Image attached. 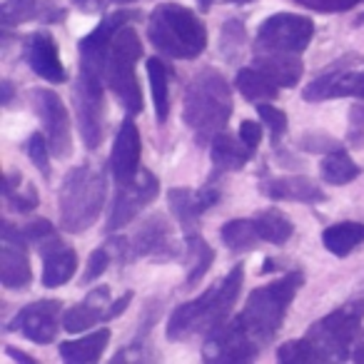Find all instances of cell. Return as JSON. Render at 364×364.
Wrapping results in <instances>:
<instances>
[{"instance_id": "6da1fadb", "label": "cell", "mask_w": 364, "mask_h": 364, "mask_svg": "<svg viewBox=\"0 0 364 364\" xmlns=\"http://www.w3.org/2000/svg\"><path fill=\"white\" fill-rule=\"evenodd\" d=\"M364 322V294L349 299L347 304L332 309L309 324L302 339H289L279 344L277 362L282 364H319V362H347L352 359L354 344L362 337Z\"/></svg>"}, {"instance_id": "7a4b0ae2", "label": "cell", "mask_w": 364, "mask_h": 364, "mask_svg": "<svg viewBox=\"0 0 364 364\" xmlns=\"http://www.w3.org/2000/svg\"><path fill=\"white\" fill-rule=\"evenodd\" d=\"M245 282V264H235L223 279L210 284L200 297L190 299V302L180 304L175 312L170 314L165 327V337L170 342H185L198 334H210L218 327L228 322L230 312L235 309L242 292Z\"/></svg>"}, {"instance_id": "3957f363", "label": "cell", "mask_w": 364, "mask_h": 364, "mask_svg": "<svg viewBox=\"0 0 364 364\" xmlns=\"http://www.w3.org/2000/svg\"><path fill=\"white\" fill-rule=\"evenodd\" d=\"M232 107V87L215 68L195 73L182 92V120L193 130L200 147H208L220 132H225Z\"/></svg>"}, {"instance_id": "277c9868", "label": "cell", "mask_w": 364, "mask_h": 364, "mask_svg": "<svg viewBox=\"0 0 364 364\" xmlns=\"http://www.w3.org/2000/svg\"><path fill=\"white\" fill-rule=\"evenodd\" d=\"M304 284L302 269H289L287 274L272 279L264 287H257L250 292L247 302H245L242 312L237 314L235 322L245 329L250 339L257 347H267L277 332L282 329L287 312L292 307L294 297Z\"/></svg>"}, {"instance_id": "5b68a950", "label": "cell", "mask_w": 364, "mask_h": 364, "mask_svg": "<svg viewBox=\"0 0 364 364\" xmlns=\"http://www.w3.org/2000/svg\"><path fill=\"white\" fill-rule=\"evenodd\" d=\"M107 198V170L102 162L87 160L63 177L58 193L60 230L70 235L87 232L97 223Z\"/></svg>"}, {"instance_id": "8992f818", "label": "cell", "mask_w": 364, "mask_h": 364, "mask_svg": "<svg viewBox=\"0 0 364 364\" xmlns=\"http://www.w3.org/2000/svg\"><path fill=\"white\" fill-rule=\"evenodd\" d=\"M147 38L160 55L195 60L208 48V26L180 3H160L147 18Z\"/></svg>"}, {"instance_id": "52a82bcc", "label": "cell", "mask_w": 364, "mask_h": 364, "mask_svg": "<svg viewBox=\"0 0 364 364\" xmlns=\"http://www.w3.org/2000/svg\"><path fill=\"white\" fill-rule=\"evenodd\" d=\"M142 55V41L130 26L120 28L112 38V46L107 50L105 60V80L107 87L115 92L117 102L125 107L127 115H137L145 107L140 82L135 75V63Z\"/></svg>"}, {"instance_id": "ba28073f", "label": "cell", "mask_w": 364, "mask_h": 364, "mask_svg": "<svg viewBox=\"0 0 364 364\" xmlns=\"http://www.w3.org/2000/svg\"><path fill=\"white\" fill-rule=\"evenodd\" d=\"M107 247L115 250V262L120 267L137 259H152V262L180 259V245L172 237L170 223L162 215L147 218L132 237H110Z\"/></svg>"}, {"instance_id": "9c48e42d", "label": "cell", "mask_w": 364, "mask_h": 364, "mask_svg": "<svg viewBox=\"0 0 364 364\" xmlns=\"http://www.w3.org/2000/svg\"><path fill=\"white\" fill-rule=\"evenodd\" d=\"M105 73L97 68L77 65V80L73 85V107H75L77 127L87 150H97L105 140V92H102Z\"/></svg>"}, {"instance_id": "30bf717a", "label": "cell", "mask_w": 364, "mask_h": 364, "mask_svg": "<svg viewBox=\"0 0 364 364\" xmlns=\"http://www.w3.org/2000/svg\"><path fill=\"white\" fill-rule=\"evenodd\" d=\"M307 102L337 100V97H357L364 100V55L344 53L339 60L327 65L302 90Z\"/></svg>"}, {"instance_id": "8fae6325", "label": "cell", "mask_w": 364, "mask_h": 364, "mask_svg": "<svg viewBox=\"0 0 364 364\" xmlns=\"http://www.w3.org/2000/svg\"><path fill=\"white\" fill-rule=\"evenodd\" d=\"M314 38L312 18L299 13H274L255 33V53H294L302 55Z\"/></svg>"}, {"instance_id": "7c38bea8", "label": "cell", "mask_w": 364, "mask_h": 364, "mask_svg": "<svg viewBox=\"0 0 364 364\" xmlns=\"http://www.w3.org/2000/svg\"><path fill=\"white\" fill-rule=\"evenodd\" d=\"M31 105L43 125V132L48 137L53 157H60V160L70 157L73 155L70 115H68L65 102L60 100V95L55 90H50V87H33Z\"/></svg>"}, {"instance_id": "4fadbf2b", "label": "cell", "mask_w": 364, "mask_h": 364, "mask_svg": "<svg viewBox=\"0 0 364 364\" xmlns=\"http://www.w3.org/2000/svg\"><path fill=\"white\" fill-rule=\"evenodd\" d=\"M160 198V180L155 172L140 170V175L127 185H117V195L112 200L110 215H107V232H120L125 230L147 205Z\"/></svg>"}, {"instance_id": "5bb4252c", "label": "cell", "mask_w": 364, "mask_h": 364, "mask_svg": "<svg viewBox=\"0 0 364 364\" xmlns=\"http://www.w3.org/2000/svg\"><path fill=\"white\" fill-rule=\"evenodd\" d=\"M60 299H38L18 309L16 317L8 322V332L21 334L33 344H53L60 332Z\"/></svg>"}, {"instance_id": "9a60e30c", "label": "cell", "mask_w": 364, "mask_h": 364, "mask_svg": "<svg viewBox=\"0 0 364 364\" xmlns=\"http://www.w3.org/2000/svg\"><path fill=\"white\" fill-rule=\"evenodd\" d=\"M257 344L245 334V329L237 322H225L215 332L205 334L203 344V359L210 364H240L252 362L259 354Z\"/></svg>"}, {"instance_id": "2e32d148", "label": "cell", "mask_w": 364, "mask_h": 364, "mask_svg": "<svg viewBox=\"0 0 364 364\" xmlns=\"http://www.w3.org/2000/svg\"><path fill=\"white\" fill-rule=\"evenodd\" d=\"M0 282L6 289H26L33 282V267L28 257V240L21 228H13L11 220L3 223L0 232Z\"/></svg>"}, {"instance_id": "e0dca14e", "label": "cell", "mask_w": 364, "mask_h": 364, "mask_svg": "<svg viewBox=\"0 0 364 364\" xmlns=\"http://www.w3.org/2000/svg\"><path fill=\"white\" fill-rule=\"evenodd\" d=\"M135 18H137L135 11H117L102 18V21L77 43V53H80L77 65L97 68V70L105 73V60H107V50H110V46H112V38L117 36L120 28L130 26Z\"/></svg>"}, {"instance_id": "ac0fdd59", "label": "cell", "mask_w": 364, "mask_h": 364, "mask_svg": "<svg viewBox=\"0 0 364 364\" xmlns=\"http://www.w3.org/2000/svg\"><path fill=\"white\" fill-rule=\"evenodd\" d=\"M140 157H142V140L132 115L122 120L120 130L115 132L110 152V170L117 185H127L140 175Z\"/></svg>"}, {"instance_id": "d6986e66", "label": "cell", "mask_w": 364, "mask_h": 364, "mask_svg": "<svg viewBox=\"0 0 364 364\" xmlns=\"http://www.w3.org/2000/svg\"><path fill=\"white\" fill-rule=\"evenodd\" d=\"M23 58H26L28 68L43 80L53 82V85H60V82L68 80L65 65L60 60V50H58V43L50 33H31L26 38V43H23Z\"/></svg>"}, {"instance_id": "ffe728a7", "label": "cell", "mask_w": 364, "mask_h": 364, "mask_svg": "<svg viewBox=\"0 0 364 364\" xmlns=\"http://www.w3.org/2000/svg\"><path fill=\"white\" fill-rule=\"evenodd\" d=\"M259 193L277 203H304L317 205L327 200V193L307 175H262Z\"/></svg>"}, {"instance_id": "44dd1931", "label": "cell", "mask_w": 364, "mask_h": 364, "mask_svg": "<svg viewBox=\"0 0 364 364\" xmlns=\"http://www.w3.org/2000/svg\"><path fill=\"white\" fill-rule=\"evenodd\" d=\"M220 200H223V193H220V188H213V182L203 190H190V188L167 190V208H170V213L175 215V220L185 230H195V225L203 220V215L208 210H213Z\"/></svg>"}, {"instance_id": "7402d4cb", "label": "cell", "mask_w": 364, "mask_h": 364, "mask_svg": "<svg viewBox=\"0 0 364 364\" xmlns=\"http://www.w3.org/2000/svg\"><path fill=\"white\" fill-rule=\"evenodd\" d=\"M68 21V11L50 0H6L0 6V26L11 31L23 23H43V26H60Z\"/></svg>"}, {"instance_id": "603a6c76", "label": "cell", "mask_w": 364, "mask_h": 364, "mask_svg": "<svg viewBox=\"0 0 364 364\" xmlns=\"http://www.w3.org/2000/svg\"><path fill=\"white\" fill-rule=\"evenodd\" d=\"M110 304V287L100 284V287L90 289L85 299L73 304L68 312H63V329L73 334L87 332V329L97 327L105 319V309Z\"/></svg>"}, {"instance_id": "cb8c5ba5", "label": "cell", "mask_w": 364, "mask_h": 364, "mask_svg": "<svg viewBox=\"0 0 364 364\" xmlns=\"http://www.w3.org/2000/svg\"><path fill=\"white\" fill-rule=\"evenodd\" d=\"M43 255V284L48 289L63 287L73 279L77 269V255L73 247H68L60 237L50 240L41 247Z\"/></svg>"}, {"instance_id": "d4e9b609", "label": "cell", "mask_w": 364, "mask_h": 364, "mask_svg": "<svg viewBox=\"0 0 364 364\" xmlns=\"http://www.w3.org/2000/svg\"><path fill=\"white\" fill-rule=\"evenodd\" d=\"M255 150H250L240 135H230V132H220L213 142H210V160H213V175L210 182H215L218 177L228 175V172L242 170L250 160H252Z\"/></svg>"}, {"instance_id": "484cf974", "label": "cell", "mask_w": 364, "mask_h": 364, "mask_svg": "<svg viewBox=\"0 0 364 364\" xmlns=\"http://www.w3.org/2000/svg\"><path fill=\"white\" fill-rule=\"evenodd\" d=\"M110 329L107 327H100L97 332H90V334H82L77 339H65L60 342L58 352H60V359L63 362H70V364H92L102 357V352L107 349L110 344Z\"/></svg>"}, {"instance_id": "4316f807", "label": "cell", "mask_w": 364, "mask_h": 364, "mask_svg": "<svg viewBox=\"0 0 364 364\" xmlns=\"http://www.w3.org/2000/svg\"><path fill=\"white\" fill-rule=\"evenodd\" d=\"M255 68L272 77L279 87H294L304 73L302 58L294 53H257L255 55Z\"/></svg>"}, {"instance_id": "83f0119b", "label": "cell", "mask_w": 364, "mask_h": 364, "mask_svg": "<svg viewBox=\"0 0 364 364\" xmlns=\"http://www.w3.org/2000/svg\"><path fill=\"white\" fill-rule=\"evenodd\" d=\"M185 264H188V277H185L188 287H195L215 264V250L198 230H185Z\"/></svg>"}, {"instance_id": "f1b7e54d", "label": "cell", "mask_w": 364, "mask_h": 364, "mask_svg": "<svg viewBox=\"0 0 364 364\" xmlns=\"http://www.w3.org/2000/svg\"><path fill=\"white\" fill-rule=\"evenodd\" d=\"M359 175H362V167L352 160V155H349L342 145L329 150L327 155H322V160H319V177H322L327 185H332V188L349 185V182H354Z\"/></svg>"}, {"instance_id": "f546056e", "label": "cell", "mask_w": 364, "mask_h": 364, "mask_svg": "<svg viewBox=\"0 0 364 364\" xmlns=\"http://www.w3.org/2000/svg\"><path fill=\"white\" fill-rule=\"evenodd\" d=\"M322 245L334 257H349L359 245H364V223L344 220V223L329 225L322 232Z\"/></svg>"}, {"instance_id": "4dcf8cb0", "label": "cell", "mask_w": 364, "mask_h": 364, "mask_svg": "<svg viewBox=\"0 0 364 364\" xmlns=\"http://www.w3.org/2000/svg\"><path fill=\"white\" fill-rule=\"evenodd\" d=\"M235 87L240 90V95L247 102H269L279 95V85L272 77L264 75L259 68H240L235 75Z\"/></svg>"}, {"instance_id": "1f68e13d", "label": "cell", "mask_w": 364, "mask_h": 364, "mask_svg": "<svg viewBox=\"0 0 364 364\" xmlns=\"http://www.w3.org/2000/svg\"><path fill=\"white\" fill-rule=\"evenodd\" d=\"M145 68L150 77L152 102H155V120L157 125H165L170 117V68L162 63V58H147Z\"/></svg>"}, {"instance_id": "d6a6232c", "label": "cell", "mask_w": 364, "mask_h": 364, "mask_svg": "<svg viewBox=\"0 0 364 364\" xmlns=\"http://www.w3.org/2000/svg\"><path fill=\"white\" fill-rule=\"evenodd\" d=\"M257 235L262 242L274 245V247H282L292 240L294 235V225L287 215H282L279 210H259L252 218Z\"/></svg>"}, {"instance_id": "836d02e7", "label": "cell", "mask_w": 364, "mask_h": 364, "mask_svg": "<svg viewBox=\"0 0 364 364\" xmlns=\"http://www.w3.org/2000/svg\"><path fill=\"white\" fill-rule=\"evenodd\" d=\"M220 240L223 245L230 250V252H252L262 240L257 235V228H255L252 218L250 220H230L220 228Z\"/></svg>"}, {"instance_id": "e575fe53", "label": "cell", "mask_w": 364, "mask_h": 364, "mask_svg": "<svg viewBox=\"0 0 364 364\" xmlns=\"http://www.w3.org/2000/svg\"><path fill=\"white\" fill-rule=\"evenodd\" d=\"M245 43H247V28H245L242 18H228L220 28V43L218 50L228 63H235L242 53Z\"/></svg>"}, {"instance_id": "d590c367", "label": "cell", "mask_w": 364, "mask_h": 364, "mask_svg": "<svg viewBox=\"0 0 364 364\" xmlns=\"http://www.w3.org/2000/svg\"><path fill=\"white\" fill-rule=\"evenodd\" d=\"M26 152L31 157V162L36 165V170L43 175V180L50 182V175H53V167H50V145H48V137L46 132H33L28 137V145H26Z\"/></svg>"}, {"instance_id": "8d00e7d4", "label": "cell", "mask_w": 364, "mask_h": 364, "mask_svg": "<svg viewBox=\"0 0 364 364\" xmlns=\"http://www.w3.org/2000/svg\"><path fill=\"white\" fill-rule=\"evenodd\" d=\"M257 115H259V120H262V125L269 130L272 147H277L279 140L287 135V127H289L287 112L279 110V107H274V105H269V102H257Z\"/></svg>"}, {"instance_id": "74e56055", "label": "cell", "mask_w": 364, "mask_h": 364, "mask_svg": "<svg viewBox=\"0 0 364 364\" xmlns=\"http://www.w3.org/2000/svg\"><path fill=\"white\" fill-rule=\"evenodd\" d=\"M297 147L302 152H309V155H327L329 150L339 147V142L324 130H309L297 137Z\"/></svg>"}, {"instance_id": "f35d334b", "label": "cell", "mask_w": 364, "mask_h": 364, "mask_svg": "<svg viewBox=\"0 0 364 364\" xmlns=\"http://www.w3.org/2000/svg\"><path fill=\"white\" fill-rule=\"evenodd\" d=\"M110 262H112V252H110V247H107V245H105V247L92 250L90 259H87V264H85V272H82V277H80V284H92L95 279H100L102 274L107 272Z\"/></svg>"}, {"instance_id": "ab89813d", "label": "cell", "mask_w": 364, "mask_h": 364, "mask_svg": "<svg viewBox=\"0 0 364 364\" xmlns=\"http://www.w3.org/2000/svg\"><path fill=\"white\" fill-rule=\"evenodd\" d=\"M299 8L322 13V16H334V13H349L357 6H362L364 0H292Z\"/></svg>"}, {"instance_id": "60d3db41", "label": "cell", "mask_w": 364, "mask_h": 364, "mask_svg": "<svg viewBox=\"0 0 364 364\" xmlns=\"http://www.w3.org/2000/svg\"><path fill=\"white\" fill-rule=\"evenodd\" d=\"M21 232H23V237L28 240V245H36V247H43V245H48L50 240L58 237L55 225L46 218H38V220H33V223H28L26 228H21Z\"/></svg>"}, {"instance_id": "b9f144b4", "label": "cell", "mask_w": 364, "mask_h": 364, "mask_svg": "<svg viewBox=\"0 0 364 364\" xmlns=\"http://www.w3.org/2000/svg\"><path fill=\"white\" fill-rule=\"evenodd\" d=\"M347 142L352 147H364V100L349 107L347 117Z\"/></svg>"}, {"instance_id": "7bdbcfd3", "label": "cell", "mask_w": 364, "mask_h": 364, "mask_svg": "<svg viewBox=\"0 0 364 364\" xmlns=\"http://www.w3.org/2000/svg\"><path fill=\"white\" fill-rule=\"evenodd\" d=\"M6 203L11 205L13 213L26 215V213H33V210H38V205H41V195H38L36 185H28L26 193H21V188H18L13 195H8Z\"/></svg>"}, {"instance_id": "ee69618b", "label": "cell", "mask_w": 364, "mask_h": 364, "mask_svg": "<svg viewBox=\"0 0 364 364\" xmlns=\"http://www.w3.org/2000/svg\"><path fill=\"white\" fill-rule=\"evenodd\" d=\"M240 140L250 147V150H257L259 142H262V125L255 120H242L240 122V130H237Z\"/></svg>"}, {"instance_id": "f6af8a7d", "label": "cell", "mask_w": 364, "mask_h": 364, "mask_svg": "<svg viewBox=\"0 0 364 364\" xmlns=\"http://www.w3.org/2000/svg\"><path fill=\"white\" fill-rule=\"evenodd\" d=\"M132 299H135V294H132V289H127V292H122L120 299H115V302L107 304V309H105V322H107V319H117L120 314H125V309L130 307Z\"/></svg>"}, {"instance_id": "bcb514c9", "label": "cell", "mask_w": 364, "mask_h": 364, "mask_svg": "<svg viewBox=\"0 0 364 364\" xmlns=\"http://www.w3.org/2000/svg\"><path fill=\"white\" fill-rule=\"evenodd\" d=\"M274 160H277L279 167H284V170H299V167H304V162L299 160V157H294L289 150H284V147H274Z\"/></svg>"}, {"instance_id": "7dc6e473", "label": "cell", "mask_w": 364, "mask_h": 364, "mask_svg": "<svg viewBox=\"0 0 364 364\" xmlns=\"http://www.w3.org/2000/svg\"><path fill=\"white\" fill-rule=\"evenodd\" d=\"M195 3H198L200 13H208L215 6H225V3H230V6H247V3H257V0H195Z\"/></svg>"}, {"instance_id": "c3c4849f", "label": "cell", "mask_w": 364, "mask_h": 364, "mask_svg": "<svg viewBox=\"0 0 364 364\" xmlns=\"http://www.w3.org/2000/svg\"><path fill=\"white\" fill-rule=\"evenodd\" d=\"M6 352H8V357L16 359V362L36 364V357H31V354H26L23 349H18V347H11V344H6Z\"/></svg>"}, {"instance_id": "681fc988", "label": "cell", "mask_w": 364, "mask_h": 364, "mask_svg": "<svg viewBox=\"0 0 364 364\" xmlns=\"http://www.w3.org/2000/svg\"><path fill=\"white\" fill-rule=\"evenodd\" d=\"M21 180H23L21 172H16V170L8 172V175H6V198H8V195H13L18 188H21Z\"/></svg>"}, {"instance_id": "f907efd6", "label": "cell", "mask_w": 364, "mask_h": 364, "mask_svg": "<svg viewBox=\"0 0 364 364\" xmlns=\"http://www.w3.org/2000/svg\"><path fill=\"white\" fill-rule=\"evenodd\" d=\"M13 97H16V85L11 80H3V105L11 107Z\"/></svg>"}, {"instance_id": "816d5d0a", "label": "cell", "mask_w": 364, "mask_h": 364, "mask_svg": "<svg viewBox=\"0 0 364 364\" xmlns=\"http://www.w3.org/2000/svg\"><path fill=\"white\" fill-rule=\"evenodd\" d=\"M352 359L357 364H364V339H359L357 344H354V349H352Z\"/></svg>"}, {"instance_id": "f5cc1de1", "label": "cell", "mask_w": 364, "mask_h": 364, "mask_svg": "<svg viewBox=\"0 0 364 364\" xmlns=\"http://www.w3.org/2000/svg\"><path fill=\"white\" fill-rule=\"evenodd\" d=\"M110 3H120V6H130V3H140V0H105V6Z\"/></svg>"}, {"instance_id": "db71d44e", "label": "cell", "mask_w": 364, "mask_h": 364, "mask_svg": "<svg viewBox=\"0 0 364 364\" xmlns=\"http://www.w3.org/2000/svg\"><path fill=\"white\" fill-rule=\"evenodd\" d=\"M354 26H364V13H362V16H357V21H354Z\"/></svg>"}]
</instances>
